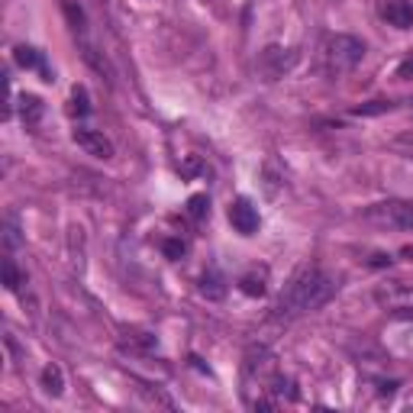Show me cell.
<instances>
[{
  "instance_id": "obj_13",
  "label": "cell",
  "mask_w": 413,
  "mask_h": 413,
  "mask_svg": "<svg viewBox=\"0 0 413 413\" xmlns=\"http://www.w3.org/2000/svg\"><path fill=\"white\" fill-rule=\"evenodd\" d=\"M61 7H65V16H68V23H71V30H75V36H85V32H87V16H85V10L78 7L75 0H65Z\"/></svg>"
},
{
  "instance_id": "obj_16",
  "label": "cell",
  "mask_w": 413,
  "mask_h": 413,
  "mask_svg": "<svg viewBox=\"0 0 413 413\" xmlns=\"http://www.w3.org/2000/svg\"><path fill=\"white\" fill-rule=\"evenodd\" d=\"M207 214H210V197H207V194H194V197H187V216H191L194 223H200Z\"/></svg>"
},
{
  "instance_id": "obj_14",
  "label": "cell",
  "mask_w": 413,
  "mask_h": 413,
  "mask_svg": "<svg viewBox=\"0 0 413 413\" xmlns=\"http://www.w3.org/2000/svg\"><path fill=\"white\" fill-rule=\"evenodd\" d=\"M239 291L245 294V297H261V294H265V271H261V275H242L239 278Z\"/></svg>"
},
{
  "instance_id": "obj_4",
  "label": "cell",
  "mask_w": 413,
  "mask_h": 413,
  "mask_svg": "<svg viewBox=\"0 0 413 413\" xmlns=\"http://www.w3.org/2000/svg\"><path fill=\"white\" fill-rule=\"evenodd\" d=\"M230 223H233V230L239 233V236H255L261 226V216L259 210H255V204L249 197H236L230 204Z\"/></svg>"
},
{
  "instance_id": "obj_7",
  "label": "cell",
  "mask_w": 413,
  "mask_h": 413,
  "mask_svg": "<svg viewBox=\"0 0 413 413\" xmlns=\"http://www.w3.org/2000/svg\"><path fill=\"white\" fill-rule=\"evenodd\" d=\"M265 390L271 394V397L278 400V404H284V400H297V384H294V378L281 375V371H275V375L265 381Z\"/></svg>"
},
{
  "instance_id": "obj_3",
  "label": "cell",
  "mask_w": 413,
  "mask_h": 413,
  "mask_svg": "<svg viewBox=\"0 0 413 413\" xmlns=\"http://www.w3.org/2000/svg\"><path fill=\"white\" fill-rule=\"evenodd\" d=\"M365 216L371 223L390 226V230H413V204H404V200H388V204L368 207Z\"/></svg>"
},
{
  "instance_id": "obj_9",
  "label": "cell",
  "mask_w": 413,
  "mask_h": 413,
  "mask_svg": "<svg viewBox=\"0 0 413 413\" xmlns=\"http://www.w3.org/2000/svg\"><path fill=\"white\" fill-rule=\"evenodd\" d=\"M381 16L390 26H397V30H410L413 26V4H407V0H390L388 7L381 10Z\"/></svg>"
},
{
  "instance_id": "obj_23",
  "label": "cell",
  "mask_w": 413,
  "mask_h": 413,
  "mask_svg": "<svg viewBox=\"0 0 413 413\" xmlns=\"http://www.w3.org/2000/svg\"><path fill=\"white\" fill-rule=\"evenodd\" d=\"M197 168H200V161H197V159H187V161H184V175H194Z\"/></svg>"
},
{
  "instance_id": "obj_11",
  "label": "cell",
  "mask_w": 413,
  "mask_h": 413,
  "mask_svg": "<svg viewBox=\"0 0 413 413\" xmlns=\"http://www.w3.org/2000/svg\"><path fill=\"white\" fill-rule=\"evenodd\" d=\"M42 390L52 394V397H61L65 394V375H61L58 365H46L42 368Z\"/></svg>"
},
{
  "instance_id": "obj_2",
  "label": "cell",
  "mask_w": 413,
  "mask_h": 413,
  "mask_svg": "<svg viewBox=\"0 0 413 413\" xmlns=\"http://www.w3.org/2000/svg\"><path fill=\"white\" fill-rule=\"evenodd\" d=\"M323 55H326L329 71L343 75V71H352L355 65L365 58V42H362L359 36H349V32H336V36H329L326 52Z\"/></svg>"
},
{
  "instance_id": "obj_5",
  "label": "cell",
  "mask_w": 413,
  "mask_h": 413,
  "mask_svg": "<svg viewBox=\"0 0 413 413\" xmlns=\"http://www.w3.org/2000/svg\"><path fill=\"white\" fill-rule=\"evenodd\" d=\"M71 139H75L78 149H85L87 155H94V159H113V142H110L107 136L100 130H91V126H78L75 132H71Z\"/></svg>"
},
{
  "instance_id": "obj_10",
  "label": "cell",
  "mask_w": 413,
  "mask_h": 413,
  "mask_svg": "<svg viewBox=\"0 0 413 413\" xmlns=\"http://www.w3.org/2000/svg\"><path fill=\"white\" fill-rule=\"evenodd\" d=\"M200 294L207 300H220L226 294V278L220 275V268H207L204 275H200Z\"/></svg>"
},
{
  "instance_id": "obj_6",
  "label": "cell",
  "mask_w": 413,
  "mask_h": 413,
  "mask_svg": "<svg viewBox=\"0 0 413 413\" xmlns=\"http://www.w3.org/2000/svg\"><path fill=\"white\" fill-rule=\"evenodd\" d=\"M294 61H297V55H294L291 49L268 46L265 52H261V58H259V68L265 71L271 81H275V78H281L284 71H291V68H294Z\"/></svg>"
},
{
  "instance_id": "obj_22",
  "label": "cell",
  "mask_w": 413,
  "mask_h": 413,
  "mask_svg": "<svg viewBox=\"0 0 413 413\" xmlns=\"http://www.w3.org/2000/svg\"><path fill=\"white\" fill-rule=\"evenodd\" d=\"M371 265H375V268H384V265H390V255H384V252H375V255H371Z\"/></svg>"
},
{
  "instance_id": "obj_1",
  "label": "cell",
  "mask_w": 413,
  "mask_h": 413,
  "mask_svg": "<svg viewBox=\"0 0 413 413\" xmlns=\"http://www.w3.org/2000/svg\"><path fill=\"white\" fill-rule=\"evenodd\" d=\"M339 281L333 275H326L323 268H304L291 278V284L281 291L275 304V320H294V316L314 314L323 304L336 297Z\"/></svg>"
},
{
  "instance_id": "obj_17",
  "label": "cell",
  "mask_w": 413,
  "mask_h": 413,
  "mask_svg": "<svg viewBox=\"0 0 413 413\" xmlns=\"http://www.w3.org/2000/svg\"><path fill=\"white\" fill-rule=\"evenodd\" d=\"M4 284H7V291H20V284H23V271L16 268V261L10 259H4Z\"/></svg>"
},
{
  "instance_id": "obj_19",
  "label": "cell",
  "mask_w": 413,
  "mask_h": 413,
  "mask_svg": "<svg viewBox=\"0 0 413 413\" xmlns=\"http://www.w3.org/2000/svg\"><path fill=\"white\" fill-rule=\"evenodd\" d=\"M4 242H7V249H16V245L23 242V236H20V226H16L13 216H10L7 226H4Z\"/></svg>"
},
{
  "instance_id": "obj_21",
  "label": "cell",
  "mask_w": 413,
  "mask_h": 413,
  "mask_svg": "<svg viewBox=\"0 0 413 413\" xmlns=\"http://www.w3.org/2000/svg\"><path fill=\"white\" fill-rule=\"evenodd\" d=\"M397 78H413V58L400 61V68H397Z\"/></svg>"
},
{
  "instance_id": "obj_15",
  "label": "cell",
  "mask_w": 413,
  "mask_h": 413,
  "mask_svg": "<svg viewBox=\"0 0 413 413\" xmlns=\"http://www.w3.org/2000/svg\"><path fill=\"white\" fill-rule=\"evenodd\" d=\"M71 113H78V116L91 113V97H87V87L85 85L71 87Z\"/></svg>"
},
{
  "instance_id": "obj_20",
  "label": "cell",
  "mask_w": 413,
  "mask_h": 413,
  "mask_svg": "<svg viewBox=\"0 0 413 413\" xmlns=\"http://www.w3.org/2000/svg\"><path fill=\"white\" fill-rule=\"evenodd\" d=\"M161 249H165V255H168V259H181V255L187 252V245H184L181 239H165V245H161Z\"/></svg>"
},
{
  "instance_id": "obj_18",
  "label": "cell",
  "mask_w": 413,
  "mask_h": 413,
  "mask_svg": "<svg viewBox=\"0 0 413 413\" xmlns=\"http://www.w3.org/2000/svg\"><path fill=\"white\" fill-rule=\"evenodd\" d=\"M397 104H390V100H375V104H362V107H355V113L359 116H371V113H384V110H394Z\"/></svg>"
},
{
  "instance_id": "obj_8",
  "label": "cell",
  "mask_w": 413,
  "mask_h": 413,
  "mask_svg": "<svg viewBox=\"0 0 413 413\" xmlns=\"http://www.w3.org/2000/svg\"><path fill=\"white\" fill-rule=\"evenodd\" d=\"M13 58H16V65H20V68L39 71V75H42V81H52V71L42 65V55H39L32 46H16L13 49Z\"/></svg>"
},
{
  "instance_id": "obj_12",
  "label": "cell",
  "mask_w": 413,
  "mask_h": 413,
  "mask_svg": "<svg viewBox=\"0 0 413 413\" xmlns=\"http://www.w3.org/2000/svg\"><path fill=\"white\" fill-rule=\"evenodd\" d=\"M20 110H23V123L26 126H36L39 120H42V100L39 97H32V94H23V97H20Z\"/></svg>"
}]
</instances>
